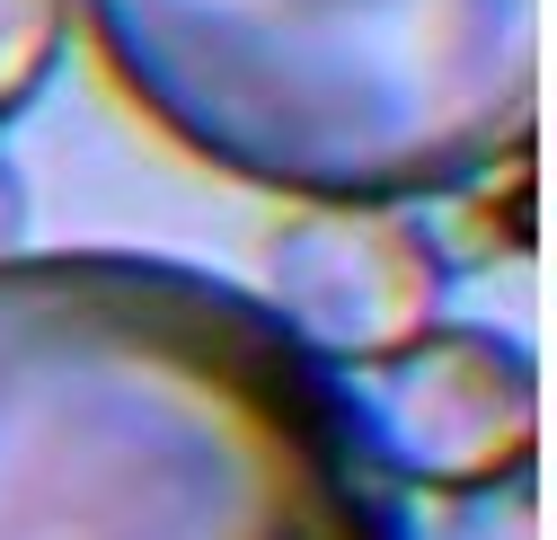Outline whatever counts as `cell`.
I'll return each mask as SVG.
<instances>
[{
    "label": "cell",
    "mask_w": 557,
    "mask_h": 540,
    "mask_svg": "<svg viewBox=\"0 0 557 540\" xmlns=\"http://www.w3.org/2000/svg\"><path fill=\"white\" fill-rule=\"evenodd\" d=\"M0 540H398L327 372L239 284L0 257Z\"/></svg>",
    "instance_id": "obj_1"
},
{
    "label": "cell",
    "mask_w": 557,
    "mask_h": 540,
    "mask_svg": "<svg viewBox=\"0 0 557 540\" xmlns=\"http://www.w3.org/2000/svg\"><path fill=\"white\" fill-rule=\"evenodd\" d=\"M169 143L310 205L505 177L540 124L548 0H72Z\"/></svg>",
    "instance_id": "obj_2"
},
{
    "label": "cell",
    "mask_w": 557,
    "mask_h": 540,
    "mask_svg": "<svg viewBox=\"0 0 557 540\" xmlns=\"http://www.w3.org/2000/svg\"><path fill=\"white\" fill-rule=\"evenodd\" d=\"M327 398H336V426L355 443V461L398 488L478 496V488L531 479L540 372L496 328L434 319L372 364H336Z\"/></svg>",
    "instance_id": "obj_3"
},
{
    "label": "cell",
    "mask_w": 557,
    "mask_h": 540,
    "mask_svg": "<svg viewBox=\"0 0 557 540\" xmlns=\"http://www.w3.org/2000/svg\"><path fill=\"white\" fill-rule=\"evenodd\" d=\"M257 302L310 364H372L434 328L443 248L398 205H319L274 231Z\"/></svg>",
    "instance_id": "obj_4"
},
{
    "label": "cell",
    "mask_w": 557,
    "mask_h": 540,
    "mask_svg": "<svg viewBox=\"0 0 557 540\" xmlns=\"http://www.w3.org/2000/svg\"><path fill=\"white\" fill-rule=\"evenodd\" d=\"M62 36H72V0H0V124L53 81Z\"/></svg>",
    "instance_id": "obj_5"
},
{
    "label": "cell",
    "mask_w": 557,
    "mask_h": 540,
    "mask_svg": "<svg viewBox=\"0 0 557 540\" xmlns=\"http://www.w3.org/2000/svg\"><path fill=\"white\" fill-rule=\"evenodd\" d=\"M398 540H540V488L505 479L478 496H443V514H398Z\"/></svg>",
    "instance_id": "obj_6"
},
{
    "label": "cell",
    "mask_w": 557,
    "mask_h": 540,
    "mask_svg": "<svg viewBox=\"0 0 557 540\" xmlns=\"http://www.w3.org/2000/svg\"><path fill=\"white\" fill-rule=\"evenodd\" d=\"M10 240H18V177L0 169V248H10Z\"/></svg>",
    "instance_id": "obj_7"
}]
</instances>
